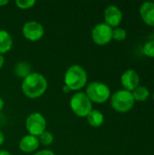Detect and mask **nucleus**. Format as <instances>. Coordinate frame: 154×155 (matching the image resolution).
Instances as JSON below:
<instances>
[{
    "mask_svg": "<svg viewBox=\"0 0 154 155\" xmlns=\"http://www.w3.org/2000/svg\"><path fill=\"white\" fill-rule=\"evenodd\" d=\"M48 86L46 78L40 73L32 72L22 82V92L23 94L30 98H39L44 94Z\"/></svg>",
    "mask_w": 154,
    "mask_h": 155,
    "instance_id": "obj_1",
    "label": "nucleus"
},
{
    "mask_svg": "<svg viewBox=\"0 0 154 155\" xmlns=\"http://www.w3.org/2000/svg\"><path fill=\"white\" fill-rule=\"evenodd\" d=\"M64 80V85L71 91H79L86 85L88 75L84 67L79 64H74L66 70Z\"/></svg>",
    "mask_w": 154,
    "mask_h": 155,
    "instance_id": "obj_2",
    "label": "nucleus"
},
{
    "mask_svg": "<svg viewBox=\"0 0 154 155\" xmlns=\"http://www.w3.org/2000/svg\"><path fill=\"white\" fill-rule=\"evenodd\" d=\"M85 94L91 100L92 103L103 104L111 95V90L109 86L102 82H92L86 86Z\"/></svg>",
    "mask_w": 154,
    "mask_h": 155,
    "instance_id": "obj_3",
    "label": "nucleus"
},
{
    "mask_svg": "<svg viewBox=\"0 0 154 155\" xmlns=\"http://www.w3.org/2000/svg\"><path fill=\"white\" fill-rule=\"evenodd\" d=\"M73 113L79 117H86L93 110V103L84 92H77L70 99Z\"/></svg>",
    "mask_w": 154,
    "mask_h": 155,
    "instance_id": "obj_4",
    "label": "nucleus"
},
{
    "mask_svg": "<svg viewBox=\"0 0 154 155\" xmlns=\"http://www.w3.org/2000/svg\"><path fill=\"white\" fill-rule=\"evenodd\" d=\"M134 99L132 92L119 90L115 92L111 98L112 107L119 113L129 112L134 105Z\"/></svg>",
    "mask_w": 154,
    "mask_h": 155,
    "instance_id": "obj_5",
    "label": "nucleus"
},
{
    "mask_svg": "<svg viewBox=\"0 0 154 155\" xmlns=\"http://www.w3.org/2000/svg\"><path fill=\"white\" fill-rule=\"evenodd\" d=\"M25 128L28 134L38 137L46 129V120L42 114L33 113L25 120Z\"/></svg>",
    "mask_w": 154,
    "mask_h": 155,
    "instance_id": "obj_6",
    "label": "nucleus"
},
{
    "mask_svg": "<svg viewBox=\"0 0 154 155\" xmlns=\"http://www.w3.org/2000/svg\"><path fill=\"white\" fill-rule=\"evenodd\" d=\"M92 39L98 45H105L113 39V28L105 23L97 24L92 30Z\"/></svg>",
    "mask_w": 154,
    "mask_h": 155,
    "instance_id": "obj_7",
    "label": "nucleus"
},
{
    "mask_svg": "<svg viewBox=\"0 0 154 155\" xmlns=\"http://www.w3.org/2000/svg\"><path fill=\"white\" fill-rule=\"evenodd\" d=\"M22 33L25 39L31 42H36L44 36V28L39 22L31 20L25 23L22 27Z\"/></svg>",
    "mask_w": 154,
    "mask_h": 155,
    "instance_id": "obj_8",
    "label": "nucleus"
},
{
    "mask_svg": "<svg viewBox=\"0 0 154 155\" xmlns=\"http://www.w3.org/2000/svg\"><path fill=\"white\" fill-rule=\"evenodd\" d=\"M123 20V13L121 9L114 5H108L104 10V21L105 24L113 27H117Z\"/></svg>",
    "mask_w": 154,
    "mask_h": 155,
    "instance_id": "obj_9",
    "label": "nucleus"
},
{
    "mask_svg": "<svg viewBox=\"0 0 154 155\" xmlns=\"http://www.w3.org/2000/svg\"><path fill=\"white\" fill-rule=\"evenodd\" d=\"M121 83L124 90L132 92L139 86L140 76L135 70L128 69L121 76Z\"/></svg>",
    "mask_w": 154,
    "mask_h": 155,
    "instance_id": "obj_10",
    "label": "nucleus"
},
{
    "mask_svg": "<svg viewBox=\"0 0 154 155\" xmlns=\"http://www.w3.org/2000/svg\"><path fill=\"white\" fill-rule=\"evenodd\" d=\"M19 149L25 153H34L40 146V143L38 137L27 134L21 138L19 141Z\"/></svg>",
    "mask_w": 154,
    "mask_h": 155,
    "instance_id": "obj_11",
    "label": "nucleus"
},
{
    "mask_svg": "<svg viewBox=\"0 0 154 155\" xmlns=\"http://www.w3.org/2000/svg\"><path fill=\"white\" fill-rule=\"evenodd\" d=\"M140 15L146 25L154 26V2H144L140 7Z\"/></svg>",
    "mask_w": 154,
    "mask_h": 155,
    "instance_id": "obj_12",
    "label": "nucleus"
},
{
    "mask_svg": "<svg viewBox=\"0 0 154 155\" xmlns=\"http://www.w3.org/2000/svg\"><path fill=\"white\" fill-rule=\"evenodd\" d=\"M13 46V39L11 35L3 29H0V54H4L9 52Z\"/></svg>",
    "mask_w": 154,
    "mask_h": 155,
    "instance_id": "obj_13",
    "label": "nucleus"
},
{
    "mask_svg": "<svg viewBox=\"0 0 154 155\" xmlns=\"http://www.w3.org/2000/svg\"><path fill=\"white\" fill-rule=\"evenodd\" d=\"M86 119H87L88 124L94 128L100 127L101 125H103V124L104 122V116H103V113L98 110H94V109H93L88 114V115L86 116Z\"/></svg>",
    "mask_w": 154,
    "mask_h": 155,
    "instance_id": "obj_14",
    "label": "nucleus"
},
{
    "mask_svg": "<svg viewBox=\"0 0 154 155\" xmlns=\"http://www.w3.org/2000/svg\"><path fill=\"white\" fill-rule=\"evenodd\" d=\"M133 96L134 101H138V102H144L148 99L149 95H150V91L148 90L147 87L143 86V85H139L136 89H134L133 91Z\"/></svg>",
    "mask_w": 154,
    "mask_h": 155,
    "instance_id": "obj_15",
    "label": "nucleus"
},
{
    "mask_svg": "<svg viewBox=\"0 0 154 155\" xmlns=\"http://www.w3.org/2000/svg\"><path fill=\"white\" fill-rule=\"evenodd\" d=\"M31 73V66L29 64L25 62L18 63L15 67V74L21 78H25Z\"/></svg>",
    "mask_w": 154,
    "mask_h": 155,
    "instance_id": "obj_16",
    "label": "nucleus"
},
{
    "mask_svg": "<svg viewBox=\"0 0 154 155\" xmlns=\"http://www.w3.org/2000/svg\"><path fill=\"white\" fill-rule=\"evenodd\" d=\"M38 140L41 144H43L44 146H48L54 142V135L50 132L44 131L41 135L38 136Z\"/></svg>",
    "mask_w": 154,
    "mask_h": 155,
    "instance_id": "obj_17",
    "label": "nucleus"
},
{
    "mask_svg": "<svg viewBox=\"0 0 154 155\" xmlns=\"http://www.w3.org/2000/svg\"><path fill=\"white\" fill-rule=\"evenodd\" d=\"M127 36V32L125 29L122 27H116L113 29V39L116 41H123L126 38Z\"/></svg>",
    "mask_w": 154,
    "mask_h": 155,
    "instance_id": "obj_18",
    "label": "nucleus"
},
{
    "mask_svg": "<svg viewBox=\"0 0 154 155\" xmlns=\"http://www.w3.org/2000/svg\"><path fill=\"white\" fill-rule=\"evenodd\" d=\"M15 5L19 9L26 10V9L32 8L35 5V1L34 0H16Z\"/></svg>",
    "mask_w": 154,
    "mask_h": 155,
    "instance_id": "obj_19",
    "label": "nucleus"
},
{
    "mask_svg": "<svg viewBox=\"0 0 154 155\" xmlns=\"http://www.w3.org/2000/svg\"><path fill=\"white\" fill-rule=\"evenodd\" d=\"M143 54L149 57H154V40H151L145 43L143 46Z\"/></svg>",
    "mask_w": 154,
    "mask_h": 155,
    "instance_id": "obj_20",
    "label": "nucleus"
},
{
    "mask_svg": "<svg viewBox=\"0 0 154 155\" xmlns=\"http://www.w3.org/2000/svg\"><path fill=\"white\" fill-rule=\"evenodd\" d=\"M34 155H55L54 153L51 150H47V149H44V150H41L37 153H35Z\"/></svg>",
    "mask_w": 154,
    "mask_h": 155,
    "instance_id": "obj_21",
    "label": "nucleus"
},
{
    "mask_svg": "<svg viewBox=\"0 0 154 155\" xmlns=\"http://www.w3.org/2000/svg\"><path fill=\"white\" fill-rule=\"evenodd\" d=\"M5 142V136H4V134L2 133V131L0 130V146L4 143Z\"/></svg>",
    "mask_w": 154,
    "mask_h": 155,
    "instance_id": "obj_22",
    "label": "nucleus"
},
{
    "mask_svg": "<svg viewBox=\"0 0 154 155\" xmlns=\"http://www.w3.org/2000/svg\"><path fill=\"white\" fill-rule=\"evenodd\" d=\"M4 64H5V58H4L3 54H0V69L3 67Z\"/></svg>",
    "mask_w": 154,
    "mask_h": 155,
    "instance_id": "obj_23",
    "label": "nucleus"
},
{
    "mask_svg": "<svg viewBox=\"0 0 154 155\" xmlns=\"http://www.w3.org/2000/svg\"><path fill=\"white\" fill-rule=\"evenodd\" d=\"M0 155H11L10 153L6 150H0Z\"/></svg>",
    "mask_w": 154,
    "mask_h": 155,
    "instance_id": "obj_24",
    "label": "nucleus"
},
{
    "mask_svg": "<svg viewBox=\"0 0 154 155\" xmlns=\"http://www.w3.org/2000/svg\"><path fill=\"white\" fill-rule=\"evenodd\" d=\"M4 105H5V103H4V100L0 97V112L3 110L4 108Z\"/></svg>",
    "mask_w": 154,
    "mask_h": 155,
    "instance_id": "obj_25",
    "label": "nucleus"
},
{
    "mask_svg": "<svg viewBox=\"0 0 154 155\" xmlns=\"http://www.w3.org/2000/svg\"><path fill=\"white\" fill-rule=\"evenodd\" d=\"M7 4H8L7 0H0V6H4V5H5Z\"/></svg>",
    "mask_w": 154,
    "mask_h": 155,
    "instance_id": "obj_26",
    "label": "nucleus"
},
{
    "mask_svg": "<svg viewBox=\"0 0 154 155\" xmlns=\"http://www.w3.org/2000/svg\"><path fill=\"white\" fill-rule=\"evenodd\" d=\"M63 90H64V93H70V92H72V91H71L67 86H65V85H64Z\"/></svg>",
    "mask_w": 154,
    "mask_h": 155,
    "instance_id": "obj_27",
    "label": "nucleus"
},
{
    "mask_svg": "<svg viewBox=\"0 0 154 155\" xmlns=\"http://www.w3.org/2000/svg\"><path fill=\"white\" fill-rule=\"evenodd\" d=\"M153 100H154V93H153Z\"/></svg>",
    "mask_w": 154,
    "mask_h": 155,
    "instance_id": "obj_28",
    "label": "nucleus"
}]
</instances>
